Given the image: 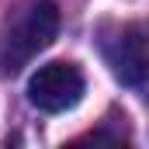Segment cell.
Masks as SVG:
<instances>
[{"label":"cell","instance_id":"1","mask_svg":"<svg viewBox=\"0 0 149 149\" xmlns=\"http://www.w3.org/2000/svg\"><path fill=\"white\" fill-rule=\"evenodd\" d=\"M59 31V7L52 0H28L7 24L3 38V70L17 73L24 63H31L42 49L52 45Z\"/></svg>","mask_w":149,"mask_h":149},{"label":"cell","instance_id":"2","mask_svg":"<svg viewBox=\"0 0 149 149\" xmlns=\"http://www.w3.org/2000/svg\"><path fill=\"white\" fill-rule=\"evenodd\" d=\"M83 87H87L83 70L76 63L56 59V63H45V66H38L31 73V80H28V101L38 111L59 114V111H70V108L80 104Z\"/></svg>","mask_w":149,"mask_h":149},{"label":"cell","instance_id":"3","mask_svg":"<svg viewBox=\"0 0 149 149\" xmlns=\"http://www.w3.org/2000/svg\"><path fill=\"white\" fill-rule=\"evenodd\" d=\"M104 59L125 87H142L149 76V38L139 24H121L104 42Z\"/></svg>","mask_w":149,"mask_h":149}]
</instances>
